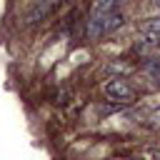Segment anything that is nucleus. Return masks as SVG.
Here are the masks:
<instances>
[{
    "instance_id": "obj_1",
    "label": "nucleus",
    "mask_w": 160,
    "mask_h": 160,
    "mask_svg": "<svg viewBox=\"0 0 160 160\" xmlns=\"http://www.w3.org/2000/svg\"><path fill=\"white\" fill-rule=\"evenodd\" d=\"M120 25H122V12H118V10H112V12H108V15H98V18L90 15V20H88V38H90V40L105 38V35H110L112 30H118Z\"/></svg>"
},
{
    "instance_id": "obj_2",
    "label": "nucleus",
    "mask_w": 160,
    "mask_h": 160,
    "mask_svg": "<svg viewBox=\"0 0 160 160\" xmlns=\"http://www.w3.org/2000/svg\"><path fill=\"white\" fill-rule=\"evenodd\" d=\"M102 92H105L108 100L120 102V105H130V102H135V98H138L135 88L128 85V80H122V78H112V80H108V82L102 85Z\"/></svg>"
},
{
    "instance_id": "obj_3",
    "label": "nucleus",
    "mask_w": 160,
    "mask_h": 160,
    "mask_svg": "<svg viewBox=\"0 0 160 160\" xmlns=\"http://www.w3.org/2000/svg\"><path fill=\"white\" fill-rule=\"evenodd\" d=\"M60 5V0H32L30 2V8L25 10V25H35V22H40V20H45L55 8Z\"/></svg>"
},
{
    "instance_id": "obj_4",
    "label": "nucleus",
    "mask_w": 160,
    "mask_h": 160,
    "mask_svg": "<svg viewBox=\"0 0 160 160\" xmlns=\"http://www.w3.org/2000/svg\"><path fill=\"white\" fill-rule=\"evenodd\" d=\"M150 120H152V125H160V110H155V112L150 115Z\"/></svg>"
},
{
    "instance_id": "obj_5",
    "label": "nucleus",
    "mask_w": 160,
    "mask_h": 160,
    "mask_svg": "<svg viewBox=\"0 0 160 160\" xmlns=\"http://www.w3.org/2000/svg\"><path fill=\"white\" fill-rule=\"evenodd\" d=\"M155 5H158V8H160V0H155Z\"/></svg>"
}]
</instances>
